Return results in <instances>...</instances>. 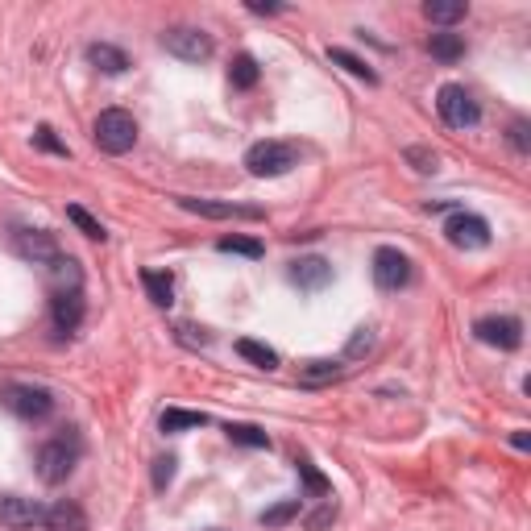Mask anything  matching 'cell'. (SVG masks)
<instances>
[{"instance_id": "cell-1", "label": "cell", "mask_w": 531, "mask_h": 531, "mask_svg": "<svg viewBox=\"0 0 531 531\" xmlns=\"http://www.w3.org/2000/svg\"><path fill=\"white\" fill-rule=\"evenodd\" d=\"M79 457H83V440H79V432L75 428H63L59 436H50L42 449H38V457H34V465H38V478L46 482V486H63L71 473H75V465H79Z\"/></svg>"}, {"instance_id": "cell-2", "label": "cell", "mask_w": 531, "mask_h": 531, "mask_svg": "<svg viewBox=\"0 0 531 531\" xmlns=\"http://www.w3.org/2000/svg\"><path fill=\"white\" fill-rule=\"evenodd\" d=\"M92 137L104 154H129L137 146V121L125 113V108H104L92 125Z\"/></svg>"}, {"instance_id": "cell-3", "label": "cell", "mask_w": 531, "mask_h": 531, "mask_svg": "<svg viewBox=\"0 0 531 531\" xmlns=\"http://www.w3.org/2000/svg\"><path fill=\"white\" fill-rule=\"evenodd\" d=\"M299 166V150L291 142H258L245 150V171L254 179H278Z\"/></svg>"}, {"instance_id": "cell-4", "label": "cell", "mask_w": 531, "mask_h": 531, "mask_svg": "<svg viewBox=\"0 0 531 531\" xmlns=\"http://www.w3.org/2000/svg\"><path fill=\"white\" fill-rule=\"evenodd\" d=\"M0 403H5L17 419H25V424H38V419H46L54 411V395L46 386H30V382H13L0 390Z\"/></svg>"}, {"instance_id": "cell-5", "label": "cell", "mask_w": 531, "mask_h": 531, "mask_svg": "<svg viewBox=\"0 0 531 531\" xmlns=\"http://www.w3.org/2000/svg\"><path fill=\"white\" fill-rule=\"evenodd\" d=\"M436 113H440V121L449 125V129H473V125L482 121L478 100H473L461 83H444V88L436 92Z\"/></svg>"}, {"instance_id": "cell-6", "label": "cell", "mask_w": 531, "mask_h": 531, "mask_svg": "<svg viewBox=\"0 0 531 531\" xmlns=\"http://www.w3.org/2000/svg\"><path fill=\"white\" fill-rule=\"evenodd\" d=\"M162 46H166V54H175V59H183V63H204L216 50L212 38L204 30H195V25H175V30H166Z\"/></svg>"}, {"instance_id": "cell-7", "label": "cell", "mask_w": 531, "mask_h": 531, "mask_svg": "<svg viewBox=\"0 0 531 531\" xmlns=\"http://www.w3.org/2000/svg\"><path fill=\"white\" fill-rule=\"evenodd\" d=\"M374 287L378 291H403L407 283H411V262H407V254H399L395 245H382V249H374Z\"/></svg>"}, {"instance_id": "cell-8", "label": "cell", "mask_w": 531, "mask_h": 531, "mask_svg": "<svg viewBox=\"0 0 531 531\" xmlns=\"http://www.w3.org/2000/svg\"><path fill=\"white\" fill-rule=\"evenodd\" d=\"M444 237H449L453 249H486L490 245V225L473 212H453L444 220Z\"/></svg>"}, {"instance_id": "cell-9", "label": "cell", "mask_w": 531, "mask_h": 531, "mask_svg": "<svg viewBox=\"0 0 531 531\" xmlns=\"http://www.w3.org/2000/svg\"><path fill=\"white\" fill-rule=\"evenodd\" d=\"M13 245H17V254L25 258V262H34V266H54L63 258V249H59V241H54V233H46V229H17V237H13Z\"/></svg>"}, {"instance_id": "cell-10", "label": "cell", "mask_w": 531, "mask_h": 531, "mask_svg": "<svg viewBox=\"0 0 531 531\" xmlns=\"http://www.w3.org/2000/svg\"><path fill=\"white\" fill-rule=\"evenodd\" d=\"M46 519V507L34 498H21V494H5L0 498V527H9V531H34L42 527Z\"/></svg>"}, {"instance_id": "cell-11", "label": "cell", "mask_w": 531, "mask_h": 531, "mask_svg": "<svg viewBox=\"0 0 531 531\" xmlns=\"http://www.w3.org/2000/svg\"><path fill=\"white\" fill-rule=\"evenodd\" d=\"M473 337L494 349H519L523 345V324L515 316H486L473 324Z\"/></svg>"}, {"instance_id": "cell-12", "label": "cell", "mask_w": 531, "mask_h": 531, "mask_svg": "<svg viewBox=\"0 0 531 531\" xmlns=\"http://www.w3.org/2000/svg\"><path fill=\"white\" fill-rule=\"evenodd\" d=\"M179 208L195 212V216H208V220H262L258 208H245V204H216V200H191V195H179Z\"/></svg>"}, {"instance_id": "cell-13", "label": "cell", "mask_w": 531, "mask_h": 531, "mask_svg": "<svg viewBox=\"0 0 531 531\" xmlns=\"http://www.w3.org/2000/svg\"><path fill=\"white\" fill-rule=\"evenodd\" d=\"M83 312H88V303H83V291H54L50 299V320L59 332H75L83 324Z\"/></svg>"}, {"instance_id": "cell-14", "label": "cell", "mask_w": 531, "mask_h": 531, "mask_svg": "<svg viewBox=\"0 0 531 531\" xmlns=\"http://www.w3.org/2000/svg\"><path fill=\"white\" fill-rule=\"evenodd\" d=\"M291 283L299 291H324L332 283V266L324 258H299L291 262Z\"/></svg>"}, {"instance_id": "cell-15", "label": "cell", "mask_w": 531, "mask_h": 531, "mask_svg": "<svg viewBox=\"0 0 531 531\" xmlns=\"http://www.w3.org/2000/svg\"><path fill=\"white\" fill-rule=\"evenodd\" d=\"M42 527L46 531H88V515H83L79 502H54V507H46Z\"/></svg>"}, {"instance_id": "cell-16", "label": "cell", "mask_w": 531, "mask_h": 531, "mask_svg": "<svg viewBox=\"0 0 531 531\" xmlns=\"http://www.w3.org/2000/svg\"><path fill=\"white\" fill-rule=\"evenodd\" d=\"M88 63H92L96 71H104V75H121V71H129V54H125L121 46L92 42V46H88Z\"/></svg>"}, {"instance_id": "cell-17", "label": "cell", "mask_w": 531, "mask_h": 531, "mask_svg": "<svg viewBox=\"0 0 531 531\" xmlns=\"http://www.w3.org/2000/svg\"><path fill=\"white\" fill-rule=\"evenodd\" d=\"M208 424V415L204 411H183V407H166L162 419H158V428L166 436H179V432H195V428H204Z\"/></svg>"}, {"instance_id": "cell-18", "label": "cell", "mask_w": 531, "mask_h": 531, "mask_svg": "<svg viewBox=\"0 0 531 531\" xmlns=\"http://www.w3.org/2000/svg\"><path fill=\"white\" fill-rule=\"evenodd\" d=\"M142 287H146L150 303H158V307H171V303H175V278H171V274H162V270H142Z\"/></svg>"}, {"instance_id": "cell-19", "label": "cell", "mask_w": 531, "mask_h": 531, "mask_svg": "<svg viewBox=\"0 0 531 531\" xmlns=\"http://www.w3.org/2000/svg\"><path fill=\"white\" fill-rule=\"evenodd\" d=\"M258 79H262V67H258V59H254V54H237V59L229 63V83H233V88L249 92Z\"/></svg>"}, {"instance_id": "cell-20", "label": "cell", "mask_w": 531, "mask_h": 531, "mask_svg": "<svg viewBox=\"0 0 531 531\" xmlns=\"http://www.w3.org/2000/svg\"><path fill=\"white\" fill-rule=\"evenodd\" d=\"M337 378H345L341 361H307V366L299 370V382L303 386H324V382H337Z\"/></svg>"}, {"instance_id": "cell-21", "label": "cell", "mask_w": 531, "mask_h": 531, "mask_svg": "<svg viewBox=\"0 0 531 531\" xmlns=\"http://www.w3.org/2000/svg\"><path fill=\"white\" fill-rule=\"evenodd\" d=\"M465 13H469L465 0H428L424 5V17L436 25H457V21H465Z\"/></svg>"}, {"instance_id": "cell-22", "label": "cell", "mask_w": 531, "mask_h": 531, "mask_svg": "<svg viewBox=\"0 0 531 531\" xmlns=\"http://www.w3.org/2000/svg\"><path fill=\"white\" fill-rule=\"evenodd\" d=\"M428 54L440 63H457L461 54H465V38L461 34H432L428 38Z\"/></svg>"}, {"instance_id": "cell-23", "label": "cell", "mask_w": 531, "mask_h": 531, "mask_svg": "<svg viewBox=\"0 0 531 531\" xmlns=\"http://www.w3.org/2000/svg\"><path fill=\"white\" fill-rule=\"evenodd\" d=\"M237 353L249 361V366H258V370H278V353H274L270 345H262V341L241 337V341H237Z\"/></svg>"}, {"instance_id": "cell-24", "label": "cell", "mask_w": 531, "mask_h": 531, "mask_svg": "<svg viewBox=\"0 0 531 531\" xmlns=\"http://www.w3.org/2000/svg\"><path fill=\"white\" fill-rule=\"evenodd\" d=\"M67 220H71V225H75L83 237H92V241H104V237H108L100 220H96L88 208H79V204H71V208H67Z\"/></svg>"}, {"instance_id": "cell-25", "label": "cell", "mask_w": 531, "mask_h": 531, "mask_svg": "<svg viewBox=\"0 0 531 531\" xmlns=\"http://www.w3.org/2000/svg\"><path fill=\"white\" fill-rule=\"evenodd\" d=\"M216 249L220 254H241V258H262L266 254V245L254 241V237H220Z\"/></svg>"}, {"instance_id": "cell-26", "label": "cell", "mask_w": 531, "mask_h": 531, "mask_svg": "<svg viewBox=\"0 0 531 531\" xmlns=\"http://www.w3.org/2000/svg\"><path fill=\"white\" fill-rule=\"evenodd\" d=\"M225 432H229L233 444H245V449H270V436L262 428H254V424H229Z\"/></svg>"}, {"instance_id": "cell-27", "label": "cell", "mask_w": 531, "mask_h": 531, "mask_svg": "<svg viewBox=\"0 0 531 531\" xmlns=\"http://www.w3.org/2000/svg\"><path fill=\"white\" fill-rule=\"evenodd\" d=\"M328 59L337 63V67H345L349 75H357V79H366V83H378V75H374V71H370L366 63H361L357 54H349V50H341V46H332V50H328Z\"/></svg>"}, {"instance_id": "cell-28", "label": "cell", "mask_w": 531, "mask_h": 531, "mask_svg": "<svg viewBox=\"0 0 531 531\" xmlns=\"http://www.w3.org/2000/svg\"><path fill=\"white\" fill-rule=\"evenodd\" d=\"M332 523H337V502H332V498H324L316 511L303 515V527H307V531H328Z\"/></svg>"}, {"instance_id": "cell-29", "label": "cell", "mask_w": 531, "mask_h": 531, "mask_svg": "<svg viewBox=\"0 0 531 531\" xmlns=\"http://www.w3.org/2000/svg\"><path fill=\"white\" fill-rule=\"evenodd\" d=\"M299 478H303V486H307V494H312V498H328V478H324V473H316V465L312 461H299Z\"/></svg>"}, {"instance_id": "cell-30", "label": "cell", "mask_w": 531, "mask_h": 531, "mask_svg": "<svg viewBox=\"0 0 531 531\" xmlns=\"http://www.w3.org/2000/svg\"><path fill=\"white\" fill-rule=\"evenodd\" d=\"M295 515H299V498H287V502H278V507L262 511V527H283V523H291Z\"/></svg>"}, {"instance_id": "cell-31", "label": "cell", "mask_w": 531, "mask_h": 531, "mask_svg": "<svg viewBox=\"0 0 531 531\" xmlns=\"http://www.w3.org/2000/svg\"><path fill=\"white\" fill-rule=\"evenodd\" d=\"M34 146H38V150H50V154H59V158H67V154H71V150L59 142V137H54V129H50V125H38Z\"/></svg>"}, {"instance_id": "cell-32", "label": "cell", "mask_w": 531, "mask_h": 531, "mask_svg": "<svg viewBox=\"0 0 531 531\" xmlns=\"http://www.w3.org/2000/svg\"><path fill=\"white\" fill-rule=\"evenodd\" d=\"M175 465H179V457H158L154 461V490H166L175 482Z\"/></svg>"}, {"instance_id": "cell-33", "label": "cell", "mask_w": 531, "mask_h": 531, "mask_svg": "<svg viewBox=\"0 0 531 531\" xmlns=\"http://www.w3.org/2000/svg\"><path fill=\"white\" fill-rule=\"evenodd\" d=\"M407 162H415V171H419V175H436V154H432V150L411 146V150H407Z\"/></svg>"}, {"instance_id": "cell-34", "label": "cell", "mask_w": 531, "mask_h": 531, "mask_svg": "<svg viewBox=\"0 0 531 531\" xmlns=\"http://www.w3.org/2000/svg\"><path fill=\"white\" fill-rule=\"evenodd\" d=\"M175 332H179V341H183V345H195V349H200V345H208V341H212V337H208L204 328H191V324H175Z\"/></svg>"}, {"instance_id": "cell-35", "label": "cell", "mask_w": 531, "mask_h": 531, "mask_svg": "<svg viewBox=\"0 0 531 531\" xmlns=\"http://www.w3.org/2000/svg\"><path fill=\"white\" fill-rule=\"evenodd\" d=\"M374 349V328H357V337L349 341V357H361Z\"/></svg>"}, {"instance_id": "cell-36", "label": "cell", "mask_w": 531, "mask_h": 531, "mask_svg": "<svg viewBox=\"0 0 531 531\" xmlns=\"http://www.w3.org/2000/svg\"><path fill=\"white\" fill-rule=\"evenodd\" d=\"M511 146H515L519 154L531 150V142H527V121H515V125H511Z\"/></svg>"}, {"instance_id": "cell-37", "label": "cell", "mask_w": 531, "mask_h": 531, "mask_svg": "<svg viewBox=\"0 0 531 531\" xmlns=\"http://www.w3.org/2000/svg\"><path fill=\"white\" fill-rule=\"evenodd\" d=\"M249 13H283V5H262V0H249Z\"/></svg>"}, {"instance_id": "cell-38", "label": "cell", "mask_w": 531, "mask_h": 531, "mask_svg": "<svg viewBox=\"0 0 531 531\" xmlns=\"http://www.w3.org/2000/svg\"><path fill=\"white\" fill-rule=\"evenodd\" d=\"M511 444H515V449H527L531 440H527V432H515V436H511Z\"/></svg>"}]
</instances>
